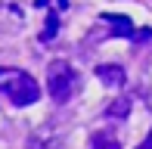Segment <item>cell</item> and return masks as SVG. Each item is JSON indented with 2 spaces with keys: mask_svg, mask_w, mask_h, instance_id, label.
<instances>
[{
  "mask_svg": "<svg viewBox=\"0 0 152 149\" xmlns=\"http://www.w3.org/2000/svg\"><path fill=\"white\" fill-rule=\"evenodd\" d=\"M0 93L12 106H31L40 99V84L22 69H0Z\"/></svg>",
  "mask_w": 152,
  "mask_h": 149,
  "instance_id": "1",
  "label": "cell"
},
{
  "mask_svg": "<svg viewBox=\"0 0 152 149\" xmlns=\"http://www.w3.org/2000/svg\"><path fill=\"white\" fill-rule=\"evenodd\" d=\"M47 93L53 96V103H68L78 93V72L65 62V59H53L47 65Z\"/></svg>",
  "mask_w": 152,
  "mask_h": 149,
  "instance_id": "2",
  "label": "cell"
},
{
  "mask_svg": "<svg viewBox=\"0 0 152 149\" xmlns=\"http://www.w3.org/2000/svg\"><path fill=\"white\" fill-rule=\"evenodd\" d=\"M96 78H99L106 87H124L127 74H124V69H121V65L106 62V65H96Z\"/></svg>",
  "mask_w": 152,
  "mask_h": 149,
  "instance_id": "3",
  "label": "cell"
},
{
  "mask_svg": "<svg viewBox=\"0 0 152 149\" xmlns=\"http://www.w3.org/2000/svg\"><path fill=\"white\" fill-rule=\"evenodd\" d=\"M25 149H62V143H59V137L53 131H37V134L28 137V146Z\"/></svg>",
  "mask_w": 152,
  "mask_h": 149,
  "instance_id": "4",
  "label": "cell"
},
{
  "mask_svg": "<svg viewBox=\"0 0 152 149\" xmlns=\"http://www.w3.org/2000/svg\"><path fill=\"white\" fill-rule=\"evenodd\" d=\"M102 22H112V34H121V37H134V22H130L127 16H115V12H106L102 16Z\"/></svg>",
  "mask_w": 152,
  "mask_h": 149,
  "instance_id": "5",
  "label": "cell"
},
{
  "mask_svg": "<svg viewBox=\"0 0 152 149\" xmlns=\"http://www.w3.org/2000/svg\"><path fill=\"white\" fill-rule=\"evenodd\" d=\"M90 149H121V143L115 137V131H96L90 137Z\"/></svg>",
  "mask_w": 152,
  "mask_h": 149,
  "instance_id": "6",
  "label": "cell"
},
{
  "mask_svg": "<svg viewBox=\"0 0 152 149\" xmlns=\"http://www.w3.org/2000/svg\"><path fill=\"white\" fill-rule=\"evenodd\" d=\"M127 112H130V96H121L106 109V118H127Z\"/></svg>",
  "mask_w": 152,
  "mask_h": 149,
  "instance_id": "7",
  "label": "cell"
},
{
  "mask_svg": "<svg viewBox=\"0 0 152 149\" xmlns=\"http://www.w3.org/2000/svg\"><path fill=\"white\" fill-rule=\"evenodd\" d=\"M56 31H59V16H56V12H50V16H47V28L40 31V40H53V37H56Z\"/></svg>",
  "mask_w": 152,
  "mask_h": 149,
  "instance_id": "8",
  "label": "cell"
},
{
  "mask_svg": "<svg viewBox=\"0 0 152 149\" xmlns=\"http://www.w3.org/2000/svg\"><path fill=\"white\" fill-rule=\"evenodd\" d=\"M137 149H152V131L146 134V140H143V143H140V146H137Z\"/></svg>",
  "mask_w": 152,
  "mask_h": 149,
  "instance_id": "9",
  "label": "cell"
},
{
  "mask_svg": "<svg viewBox=\"0 0 152 149\" xmlns=\"http://www.w3.org/2000/svg\"><path fill=\"white\" fill-rule=\"evenodd\" d=\"M56 3H59V9H65V6H68V0H56Z\"/></svg>",
  "mask_w": 152,
  "mask_h": 149,
  "instance_id": "10",
  "label": "cell"
}]
</instances>
